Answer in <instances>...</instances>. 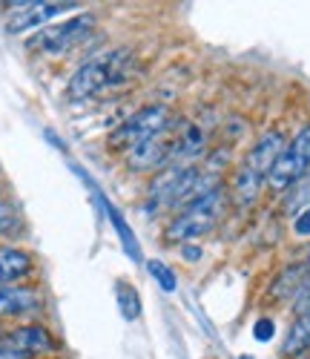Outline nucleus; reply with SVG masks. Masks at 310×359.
<instances>
[{"label": "nucleus", "mask_w": 310, "mask_h": 359, "mask_svg": "<svg viewBox=\"0 0 310 359\" xmlns=\"http://www.w3.org/2000/svg\"><path fill=\"white\" fill-rule=\"evenodd\" d=\"M81 4H41V0H23V4H12V12L6 18V29L12 35L26 32V29H43L46 20L75 12Z\"/></svg>", "instance_id": "obj_8"}, {"label": "nucleus", "mask_w": 310, "mask_h": 359, "mask_svg": "<svg viewBox=\"0 0 310 359\" xmlns=\"http://www.w3.org/2000/svg\"><path fill=\"white\" fill-rule=\"evenodd\" d=\"M310 172V124H304L285 147V153L278 156L276 167L270 170L267 184L273 193H288L299 178Z\"/></svg>", "instance_id": "obj_5"}, {"label": "nucleus", "mask_w": 310, "mask_h": 359, "mask_svg": "<svg viewBox=\"0 0 310 359\" xmlns=\"http://www.w3.org/2000/svg\"><path fill=\"white\" fill-rule=\"evenodd\" d=\"M173 124H175V118H173V112L167 107H161V104L144 107L135 115H130L127 121H121L118 130L107 138V144L112 149H127V153H130L133 147H138V144H144V141H149L155 135L167 133Z\"/></svg>", "instance_id": "obj_4"}, {"label": "nucleus", "mask_w": 310, "mask_h": 359, "mask_svg": "<svg viewBox=\"0 0 310 359\" xmlns=\"http://www.w3.org/2000/svg\"><path fill=\"white\" fill-rule=\"evenodd\" d=\"M307 279H310V276H307V271H304V264H302V262H299V264L285 267V271L276 276V282L270 285V299H278V302H288V299H296Z\"/></svg>", "instance_id": "obj_11"}, {"label": "nucleus", "mask_w": 310, "mask_h": 359, "mask_svg": "<svg viewBox=\"0 0 310 359\" xmlns=\"http://www.w3.org/2000/svg\"><path fill=\"white\" fill-rule=\"evenodd\" d=\"M175 141H178V135H175V124H173L167 133H161V135H155V138H149V141L133 147L130 153H127V167L135 170V172L164 167L167 161H173Z\"/></svg>", "instance_id": "obj_9"}, {"label": "nucleus", "mask_w": 310, "mask_h": 359, "mask_svg": "<svg viewBox=\"0 0 310 359\" xmlns=\"http://www.w3.org/2000/svg\"><path fill=\"white\" fill-rule=\"evenodd\" d=\"M201 170L193 167V164H173V167H164L159 175L152 178L149 184V204L159 207H181L190 201V193L198 182Z\"/></svg>", "instance_id": "obj_6"}, {"label": "nucleus", "mask_w": 310, "mask_h": 359, "mask_svg": "<svg viewBox=\"0 0 310 359\" xmlns=\"http://www.w3.org/2000/svg\"><path fill=\"white\" fill-rule=\"evenodd\" d=\"M307 348H310V308L299 311L296 322L290 325V331H288V337L282 342V353L285 356H299Z\"/></svg>", "instance_id": "obj_14"}, {"label": "nucleus", "mask_w": 310, "mask_h": 359, "mask_svg": "<svg viewBox=\"0 0 310 359\" xmlns=\"http://www.w3.org/2000/svg\"><path fill=\"white\" fill-rule=\"evenodd\" d=\"M32 271V259L18 248H0V285H12Z\"/></svg>", "instance_id": "obj_12"}, {"label": "nucleus", "mask_w": 310, "mask_h": 359, "mask_svg": "<svg viewBox=\"0 0 310 359\" xmlns=\"http://www.w3.org/2000/svg\"><path fill=\"white\" fill-rule=\"evenodd\" d=\"M41 305V296L29 287L0 285V316H20Z\"/></svg>", "instance_id": "obj_10"}, {"label": "nucleus", "mask_w": 310, "mask_h": 359, "mask_svg": "<svg viewBox=\"0 0 310 359\" xmlns=\"http://www.w3.org/2000/svg\"><path fill=\"white\" fill-rule=\"evenodd\" d=\"M0 359H29V353L20 351V348L9 339V342H0Z\"/></svg>", "instance_id": "obj_18"}, {"label": "nucleus", "mask_w": 310, "mask_h": 359, "mask_svg": "<svg viewBox=\"0 0 310 359\" xmlns=\"http://www.w3.org/2000/svg\"><path fill=\"white\" fill-rule=\"evenodd\" d=\"M293 233L296 236H310V207L293 216Z\"/></svg>", "instance_id": "obj_17"}, {"label": "nucleus", "mask_w": 310, "mask_h": 359, "mask_svg": "<svg viewBox=\"0 0 310 359\" xmlns=\"http://www.w3.org/2000/svg\"><path fill=\"white\" fill-rule=\"evenodd\" d=\"M149 271H152L155 276H159V279H161V285H164L167 290H173V287H175V285H173V273L167 271V267H161L159 262H152V264H149Z\"/></svg>", "instance_id": "obj_19"}, {"label": "nucleus", "mask_w": 310, "mask_h": 359, "mask_svg": "<svg viewBox=\"0 0 310 359\" xmlns=\"http://www.w3.org/2000/svg\"><path fill=\"white\" fill-rule=\"evenodd\" d=\"M12 342H15L20 351H26L29 356H32V353H43V351H52V348H55V339L49 337L46 327H41V325L18 327V331L12 334Z\"/></svg>", "instance_id": "obj_13"}, {"label": "nucleus", "mask_w": 310, "mask_h": 359, "mask_svg": "<svg viewBox=\"0 0 310 359\" xmlns=\"http://www.w3.org/2000/svg\"><path fill=\"white\" fill-rule=\"evenodd\" d=\"M95 26V18L92 15H75L64 23H52L43 26L38 32L29 38V49H41L46 55H60V52H69L72 46H78Z\"/></svg>", "instance_id": "obj_7"}, {"label": "nucleus", "mask_w": 310, "mask_h": 359, "mask_svg": "<svg viewBox=\"0 0 310 359\" xmlns=\"http://www.w3.org/2000/svg\"><path fill=\"white\" fill-rule=\"evenodd\" d=\"M282 207H285L288 216H296V213L304 210V207H310V172L304 178H299V182L285 193Z\"/></svg>", "instance_id": "obj_15"}, {"label": "nucleus", "mask_w": 310, "mask_h": 359, "mask_svg": "<svg viewBox=\"0 0 310 359\" xmlns=\"http://www.w3.org/2000/svg\"><path fill=\"white\" fill-rule=\"evenodd\" d=\"M253 334H256V339L267 342V339L273 337V322H270V319H262V322L256 325V331H253Z\"/></svg>", "instance_id": "obj_20"}, {"label": "nucleus", "mask_w": 310, "mask_h": 359, "mask_svg": "<svg viewBox=\"0 0 310 359\" xmlns=\"http://www.w3.org/2000/svg\"><path fill=\"white\" fill-rule=\"evenodd\" d=\"M224 204H227V193L224 187H215L207 196L196 198L193 204L181 207L178 216L167 224V238L170 242H190V238H198L204 233H210L215 227V222L222 219L224 213Z\"/></svg>", "instance_id": "obj_3"}, {"label": "nucleus", "mask_w": 310, "mask_h": 359, "mask_svg": "<svg viewBox=\"0 0 310 359\" xmlns=\"http://www.w3.org/2000/svg\"><path fill=\"white\" fill-rule=\"evenodd\" d=\"M18 227V210L9 201H0V236H9Z\"/></svg>", "instance_id": "obj_16"}, {"label": "nucleus", "mask_w": 310, "mask_h": 359, "mask_svg": "<svg viewBox=\"0 0 310 359\" xmlns=\"http://www.w3.org/2000/svg\"><path fill=\"white\" fill-rule=\"evenodd\" d=\"M135 69V57L130 49H107L92 55L86 64L78 67V72L69 81V98L72 101H86L92 95L104 93V89L121 86L133 78Z\"/></svg>", "instance_id": "obj_1"}, {"label": "nucleus", "mask_w": 310, "mask_h": 359, "mask_svg": "<svg viewBox=\"0 0 310 359\" xmlns=\"http://www.w3.org/2000/svg\"><path fill=\"white\" fill-rule=\"evenodd\" d=\"M285 147H288V141L278 130L264 133L250 147V153L244 156V161L238 164V170L233 175V201L238 207H247V204H253L259 198L262 187L267 184V178H270V170L276 167L278 156L285 153Z\"/></svg>", "instance_id": "obj_2"}]
</instances>
